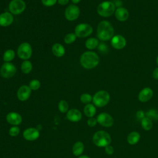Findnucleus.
<instances>
[{
	"mask_svg": "<svg viewBox=\"0 0 158 158\" xmlns=\"http://www.w3.org/2000/svg\"><path fill=\"white\" fill-rule=\"evenodd\" d=\"M115 11V4L109 1H105L101 2L98 7L97 12L98 14L104 17L111 16Z\"/></svg>",
	"mask_w": 158,
	"mask_h": 158,
	"instance_id": "4",
	"label": "nucleus"
},
{
	"mask_svg": "<svg viewBox=\"0 0 158 158\" xmlns=\"http://www.w3.org/2000/svg\"><path fill=\"white\" fill-rule=\"evenodd\" d=\"M114 35L112 25L107 20L100 22L97 28V37L101 41L111 40Z\"/></svg>",
	"mask_w": 158,
	"mask_h": 158,
	"instance_id": "1",
	"label": "nucleus"
},
{
	"mask_svg": "<svg viewBox=\"0 0 158 158\" xmlns=\"http://www.w3.org/2000/svg\"><path fill=\"white\" fill-rule=\"evenodd\" d=\"M71 1H72V2L74 3V4H78V3H79V2H80L81 0H71Z\"/></svg>",
	"mask_w": 158,
	"mask_h": 158,
	"instance_id": "41",
	"label": "nucleus"
},
{
	"mask_svg": "<svg viewBox=\"0 0 158 158\" xmlns=\"http://www.w3.org/2000/svg\"><path fill=\"white\" fill-rule=\"evenodd\" d=\"M84 144L81 141H77L72 147V153L75 156H80L84 151Z\"/></svg>",
	"mask_w": 158,
	"mask_h": 158,
	"instance_id": "22",
	"label": "nucleus"
},
{
	"mask_svg": "<svg viewBox=\"0 0 158 158\" xmlns=\"http://www.w3.org/2000/svg\"><path fill=\"white\" fill-rule=\"evenodd\" d=\"M80 14V10L77 6L70 5L65 10V17L69 21H73L78 19Z\"/></svg>",
	"mask_w": 158,
	"mask_h": 158,
	"instance_id": "11",
	"label": "nucleus"
},
{
	"mask_svg": "<svg viewBox=\"0 0 158 158\" xmlns=\"http://www.w3.org/2000/svg\"><path fill=\"white\" fill-rule=\"evenodd\" d=\"M99 62L98 55L93 51H86L82 54L80 57L81 65L86 69H91L96 67Z\"/></svg>",
	"mask_w": 158,
	"mask_h": 158,
	"instance_id": "2",
	"label": "nucleus"
},
{
	"mask_svg": "<svg viewBox=\"0 0 158 158\" xmlns=\"http://www.w3.org/2000/svg\"><path fill=\"white\" fill-rule=\"evenodd\" d=\"M65 48L61 44L56 43L52 47V52L56 57H62L65 54Z\"/></svg>",
	"mask_w": 158,
	"mask_h": 158,
	"instance_id": "21",
	"label": "nucleus"
},
{
	"mask_svg": "<svg viewBox=\"0 0 158 158\" xmlns=\"http://www.w3.org/2000/svg\"><path fill=\"white\" fill-rule=\"evenodd\" d=\"M153 96V91L149 87L142 89L138 94V100L141 102H146Z\"/></svg>",
	"mask_w": 158,
	"mask_h": 158,
	"instance_id": "16",
	"label": "nucleus"
},
{
	"mask_svg": "<svg viewBox=\"0 0 158 158\" xmlns=\"http://www.w3.org/2000/svg\"><path fill=\"white\" fill-rule=\"evenodd\" d=\"M69 1V0H57L58 3L62 6H64V5H66L67 4H68Z\"/></svg>",
	"mask_w": 158,
	"mask_h": 158,
	"instance_id": "39",
	"label": "nucleus"
},
{
	"mask_svg": "<svg viewBox=\"0 0 158 158\" xmlns=\"http://www.w3.org/2000/svg\"><path fill=\"white\" fill-rule=\"evenodd\" d=\"M114 14L115 18L120 22H125L129 17L128 10L124 7H118Z\"/></svg>",
	"mask_w": 158,
	"mask_h": 158,
	"instance_id": "19",
	"label": "nucleus"
},
{
	"mask_svg": "<svg viewBox=\"0 0 158 158\" xmlns=\"http://www.w3.org/2000/svg\"><path fill=\"white\" fill-rule=\"evenodd\" d=\"M78 158H90V157L86 155H81L80 156L78 157Z\"/></svg>",
	"mask_w": 158,
	"mask_h": 158,
	"instance_id": "40",
	"label": "nucleus"
},
{
	"mask_svg": "<svg viewBox=\"0 0 158 158\" xmlns=\"http://www.w3.org/2000/svg\"><path fill=\"white\" fill-rule=\"evenodd\" d=\"M110 101V94L105 90H100L96 92L93 96V102L98 107H102L106 106Z\"/></svg>",
	"mask_w": 158,
	"mask_h": 158,
	"instance_id": "5",
	"label": "nucleus"
},
{
	"mask_svg": "<svg viewBox=\"0 0 158 158\" xmlns=\"http://www.w3.org/2000/svg\"><path fill=\"white\" fill-rule=\"evenodd\" d=\"M31 93V89L27 85L21 86L17 91V98L21 101H27L30 96Z\"/></svg>",
	"mask_w": 158,
	"mask_h": 158,
	"instance_id": "14",
	"label": "nucleus"
},
{
	"mask_svg": "<svg viewBox=\"0 0 158 158\" xmlns=\"http://www.w3.org/2000/svg\"><path fill=\"white\" fill-rule=\"evenodd\" d=\"M58 108L61 113H66L69 110L68 102L65 100H61L58 104Z\"/></svg>",
	"mask_w": 158,
	"mask_h": 158,
	"instance_id": "29",
	"label": "nucleus"
},
{
	"mask_svg": "<svg viewBox=\"0 0 158 158\" xmlns=\"http://www.w3.org/2000/svg\"><path fill=\"white\" fill-rule=\"evenodd\" d=\"M97 123H98V122H97L96 118H95L94 117H90L87 120V125L89 127H93L96 126Z\"/></svg>",
	"mask_w": 158,
	"mask_h": 158,
	"instance_id": "36",
	"label": "nucleus"
},
{
	"mask_svg": "<svg viewBox=\"0 0 158 158\" xmlns=\"http://www.w3.org/2000/svg\"><path fill=\"white\" fill-rule=\"evenodd\" d=\"M92 141L96 146L105 148L111 143V136L107 131L99 130L94 133Z\"/></svg>",
	"mask_w": 158,
	"mask_h": 158,
	"instance_id": "3",
	"label": "nucleus"
},
{
	"mask_svg": "<svg viewBox=\"0 0 158 158\" xmlns=\"http://www.w3.org/2000/svg\"><path fill=\"white\" fill-rule=\"evenodd\" d=\"M20 133V128L17 126H13L9 130V134L12 137H15L19 135Z\"/></svg>",
	"mask_w": 158,
	"mask_h": 158,
	"instance_id": "33",
	"label": "nucleus"
},
{
	"mask_svg": "<svg viewBox=\"0 0 158 158\" xmlns=\"http://www.w3.org/2000/svg\"><path fill=\"white\" fill-rule=\"evenodd\" d=\"M83 112L85 115L90 118L93 117V116L96 113V106L93 104H87L85 105L83 109Z\"/></svg>",
	"mask_w": 158,
	"mask_h": 158,
	"instance_id": "23",
	"label": "nucleus"
},
{
	"mask_svg": "<svg viewBox=\"0 0 158 158\" xmlns=\"http://www.w3.org/2000/svg\"><path fill=\"white\" fill-rule=\"evenodd\" d=\"M140 134L136 131H133L130 132L127 137V143L130 144V145H135L137 144L139 139H140Z\"/></svg>",
	"mask_w": 158,
	"mask_h": 158,
	"instance_id": "20",
	"label": "nucleus"
},
{
	"mask_svg": "<svg viewBox=\"0 0 158 158\" xmlns=\"http://www.w3.org/2000/svg\"><path fill=\"white\" fill-rule=\"evenodd\" d=\"M99 40L96 38H89L85 42V46L87 49L92 50L98 47Z\"/></svg>",
	"mask_w": 158,
	"mask_h": 158,
	"instance_id": "25",
	"label": "nucleus"
},
{
	"mask_svg": "<svg viewBox=\"0 0 158 158\" xmlns=\"http://www.w3.org/2000/svg\"><path fill=\"white\" fill-rule=\"evenodd\" d=\"M14 17L10 12H4L0 14V26L6 27L12 23Z\"/></svg>",
	"mask_w": 158,
	"mask_h": 158,
	"instance_id": "18",
	"label": "nucleus"
},
{
	"mask_svg": "<svg viewBox=\"0 0 158 158\" xmlns=\"http://www.w3.org/2000/svg\"><path fill=\"white\" fill-rule=\"evenodd\" d=\"M156 63H157V65H158V56L157 57V59H156Z\"/></svg>",
	"mask_w": 158,
	"mask_h": 158,
	"instance_id": "42",
	"label": "nucleus"
},
{
	"mask_svg": "<svg viewBox=\"0 0 158 158\" xmlns=\"http://www.w3.org/2000/svg\"><path fill=\"white\" fill-rule=\"evenodd\" d=\"M146 116L151 119L152 121H158V110L150 109L146 112Z\"/></svg>",
	"mask_w": 158,
	"mask_h": 158,
	"instance_id": "28",
	"label": "nucleus"
},
{
	"mask_svg": "<svg viewBox=\"0 0 158 158\" xmlns=\"http://www.w3.org/2000/svg\"><path fill=\"white\" fill-rule=\"evenodd\" d=\"M141 125L143 130L149 131L153 127V122L151 119L146 116L141 120Z\"/></svg>",
	"mask_w": 158,
	"mask_h": 158,
	"instance_id": "24",
	"label": "nucleus"
},
{
	"mask_svg": "<svg viewBox=\"0 0 158 158\" xmlns=\"http://www.w3.org/2000/svg\"><path fill=\"white\" fill-rule=\"evenodd\" d=\"M145 117H146V113L142 110H139L136 113V118L138 120L141 121Z\"/></svg>",
	"mask_w": 158,
	"mask_h": 158,
	"instance_id": "35",
	"label": "nucleus"
},
{
	"mask_svg": "<svg viewBox=\"0 0 158 158\" xmlns=\"http://www.w3.org/2000/svg\"><path fill=\"white\" fill-rule=\"evenodd\" d=\"M26 7V4L23 0H12L9 4V10L12 14L19 15L22 13Z\"/></svg>",
	"mask_w": 158,
	"mask_h": 158,
	"instance_id": "8",
	"label": "nucleus"
},
{
	"mask_svg": "<svg viewBox=\"0 0 158 158\" xmlns=\"http://www.w3.org/2000/svg\"><path fill=\"white\" fill-rule=\"evenodd\" d=\"M16 71L15 66L12 63L7 62L2 65L0 69V74L3 78H8L12 77L15 74Z\"/></svg>",
	"mask_w": 158,
	"mask_h": 158,
	"instance_id": "9",
	"label": "nucleus"
},
{
	"mask_svg": "<svg viewBox=\"0 0 158 158\" xmlns=\"http://www.w3.org/2000/svg\"><path fill=\"white\" fill-rule=\"evenodd\" d=\"M77 38V36L75 33H70L67 34L64 37V41L67 44H71L73 43Z\"/></svg>",
	"mask_w": 158,
	"mask_h": 158,
	"instance_id": "31",
	"label": "nucleus"
},
{
	"mask_svg": "<svg viewBox=\"0 0 158 158\" xmlns=\"http://www.w3.org/2000/svg\"><path fill=\"white\" fill-rule=\"evenodd\" d=\"M57 0H41L42 4L47 7H50L52 6H54Z\"/></svg>",
	"mask_w": 158,
	"mask_h": 158,
	"instance_id": "34",
	"label": "nucleus"
},
{
	"mask_svg": "<svg viewBox=\"0 0 158 158\" xmlns=\"http://www.w3.org/2000/svg\"><path fill=\"white\" fill-rule=\"evenodd\" d=\"M104 151L107 154V155H112L114 152V147L111 145H107L104 148Z\"/></svg>",
	"mask_w": 158,
	"mask_h": 158,
	"instance_id": "37",
	"label": "nucleus"
},
{
	"mask_svg": "<svg viewBox=\"0 0 158 158\" xmlns=\"http://www.w3.org/2000/svg\"><path fill=\"white\" fill-rule=\"evenodd\" d=\"M96 120L99 124L104 127H111L114 122L112 116L106 112L100 113L97 116Z\"/></svg>",
	"mask_w": 158,
	"mask_h": 158,
	"instance_id": "10",
	"label": "nucleus"
},
{
	"mask_svg": "<svg viewBox=\"0 0 158 158\" xmlns=\"http://www.w3.org/2000/svg\"><path fill=\"white\" fill-rule=\"evenodd\" d=\"M32 70V64L28 60H24L21 65V70L23 73L27 74L29 73Z\"/></svg>",
	"mask_w": 158,
	"mask_h": 158,
	"instance_id": "26",
	"label": "nucleus"
},
{
	"mask_svg": "<svg viewBox=\"0 0 158 158\" xmlns=\"http://www.w3.org/2000/svg\"><path fill=\"white\" fill-rule=\"evenodd\" d=\"M152 77L156 79V80H158V67L156 68L152 72Z\"/></svg>",
	"mask_w": 158,
	"mask_h": 158,
	"instance_id": "38",
	"label": "nucleus"
},
{
	"mask_svg": "<svg viewBox=\"0 0 158 158\" xmlns=\"http://www.w3.org/2000/svg\"><path fill=\"white\" fill-rule=\"evenodd\" d=\"M127 44L125 38L120 35L114 36L111 39V45L116 49H123Z\"/></svg>",
	"mask_w": 158,
	"mask_h": 158,
	"instance_id": "13",
	"label": "nucleus"
},
{
	"mask_svg": "<svg viewBox=\"0 0 158 158\" xmlns=\"http://www.w3.org/2000/svg\"><path fill=\"white\" fill-rule=\"evenodd\" d=\"M80 101L85 104H89L93 101V97L88 93H83L80 96Z\"/></svg>",
	"mask_w": 158,
	"mask_h": 158,
	"instance_id": "30",
	"label": "nucleus"
},
{
	"mask_svg": "<svg viewBox=\"0 0 158 158\" xmlns=\"http://www.w3.org/2000/svg\"><path fill=\"white\" fill-rule=\"evenodd\" d=\"M6 121L10 125L14 126H17L20 125L22 122V116L17 112H9L6 117Z\"/></svg>",
	"mask_w": 158,
	"mask_h": 158,
	"instance_id": "15",
	"label": "nucleus"
},
{
	"mask_svg": "<svg viewBox=\"0 0 158 158\" xmlns=\"http://www.w3.org/2000/svg\"><path fill=\"white\" fill-rule=\"evenodd\" d=\"M40 86H41L40 81L36 79L32 80L29 83V87L31 90H34V91L40 88Z\"/></svg>",
	"mask_w": 158,
	"mask_h": 158,
	"instance_id": "32",
	"label": "nucleus"
},
{
	"mask_svg": "<svg viewBox=\"0 0 158 158\" xmlns=\"http://www.w3.org/2000/svg\"><path fill=\"white\" fill-rule=\"evenodd\" d=\"M93 27L88 23H80L75 28V34L78 38H85L93 33Z\"/></svg>",
	"mask_w": 158,
	"mask_h": 158,
	"instance_id": "6",
	"label": "nucleus"
},
{
	"mask_svg": "<svg viewBox=\"0 0 158 158\" xmlns=\"http://www.w3.org/2000/svg\"><path fill=\"white\" fill-rule=\"evenodd\" d=\"M66 118L70 122H77L80 121L82 118L81 112L77 109H71L66 114Z\"/></svg>",
	"mask_w": 158,
	"mask_h": 158,
	"instance_id": "17",
	"label": "nucleus"
},
{
	"mask_svg": "<svg viewBox=\"0 0 158 158\" xmlns=\"http://www.w3.org/2000/svg\"><path fill=\"white\" fill-rule=\"evenodd\" d=\"M17 55L19 58L23 60H28L32 55V48L27 42L22 43L17 49Z\"/></svg>",
	"mask_w": 158,
	"mask_h": 158,
	"instance_id": "7",
	"label": "nucleus"
},
{
	"mask_svg": "<svg viewBox=\"0 0 158 158\" xmlns=\"http://www.w3.org/2000/svg\"><path fill=\"white\" fill-rule=\"evenodd\" d=\"M23 136L27 141H35L40 136V131L34 127H30L25 129L23 132Z\"/></svg>",
	"mask_w": 158,
	"mask_h": 158,
	"instance_id": "12",
	"label": "nucleus"
},
{
	"mask_svg": "<svg viewBox=\"0 0 158 158\" xmlns=\"http://www.w3.org/2000/svg\"><path fill=\"white\" fill-rule=\"evenodd\" d=\"M15 56V52L12 49H7L4 52L2 58L6 62H7L12 60L14 59Z\"/></svg>",
	"mask_w": 158,
	"mask_h": 158,
	"instance_id": "27",
	"label": "nucleus"
}]
</instances>
